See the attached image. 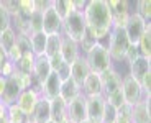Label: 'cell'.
<instances>
[{
    "instance_id": "obj_1",
    "label": "cell",
    "mask_w": 151,
    "mask_h": 123,
    "mask_svg": "<svg viewBox=\"0 0 151 123\" xmlns=\"http://www.w3.org/2000/svg\"><path fill=\"white\" fill-rule=\"evenodd\" d=\"M82 15H84L87 31L97 41L109 36V33L112 31V15H110V8L107 0L87 2Z\"/></svg>"
},
{
    "instance_id": "obj_2",
    "label": "cell",
    "mask_w": 151,
    "mask_h": 123,
    "mask_svg": "<svg viewBox=\"0 0 151 123\" xmlns=\"http://www.w3.org/2000/svg\"><path fill=\"white\" fill-rule=\"evenodd\" d=\"M86 61L89 64V69L91 72L100 76L102 72L112 69V59H110L109 49H107L105 45L102 43H97L91 51L86 54Z\"/></svg>"
},
{
    "instance_id": "obj_3",
    "label": "cell",
    "mask_w": 151,
    "mask_h": 123,
    "mask_svg": "<svg viewBox=\"0 0 151 123\" xmlns=\"http://www.w3.org/2000/svg\"><path fill=\"white\" fill-rule=\"evenodd\" d=\"M63 33H64V38L74 41V43H79L81 38L84 36L87 26L86 22H84V15L82 12H71L64 20H63Z\"/></svg>"
},
{
    "instance_id": "obj_4",
    "label": "cell",
    "mask_w": 151,
    "mask_h": 123,
    "mask_svg": "<svg viewBox=\"0 0 151 123\" xmlns=\"http://www.w3.org/2000/svg\"><path fill=\"white\" fill-rule=\"evenodd\" d=\"M128 48L130 41L123 28H112V31L109 33V46H107L110 59L122 61L125 58V53L128 51Z\"/></svg>"
},
{
    "instance_id": "obj_5",
    "label": "cell",
    "mask_w": 151,
    "mask_h": 123,
    "mask_svg": "<svg viewBox=\"0 0 151 123\" xmlns=\"http://www.w3.org/2000/svg\"><path fill=\"white\" fill-rule=\"evenodd\" d=\"M110 15H112V28H125L130 18V8L127 0H110Z\"/></svg>"
},
{
    "instance_id": "obj_6",
    "label": "cell",
    "mask_w": 151,
    "mask_h": 123,
    "mask_svg": "<svg viewBox=\"0 0 151 123\" xmlns=\"http://www.w3.org/2000/svg\"><path fill=\"white\" fill-rule=\"evenodd\" d=\"M148 23L145 22L143 18H141L138 13H130V18L128 22H127V25H125V33H127V36H128V41L130 45L133 46H138V41H140L141 35L145 33V28H146Z\"/></svg>"
},
{
    "instance_id": "obj_7",
    "label": "cell",
    "mask_w": 151,
    "mask_h": 123,
    "mask_svg": "<svg viewBox=\"0 0 151 123\" xmlns=\"http://www.w3.org/2000/svg\"><path fill=\"white\" fill-rule=\"evenodd\" d=\"M122 94H123L125 104L135 105L136 102L143 100V89H141L140 82H136L130 76L122 79Z\"/></svg>"
},
{
    "instance_id": "obj_8",
    "label": "cell",
    "mask_w": 151,
    "mask_h": 123,
    "mask_svg": "<svg viewBox=\"0 0 151 123\" xmlns=\"http://www.w3.org/2000/svg\"><path fill=\"white\" fill-rule=\"evenodd\" d=\"M22 92H23V87H22V84H20L17 74L13 72V74H12L10 77H7V81H5V89H4L2 97H0V102L5 104L7 107H10V105L17 104V100H18Z\"/></svg>"
},
{
    "instance_id": "obj_9",
    "label": "cell",
    "mask_w": 151,
    "mask_h": 123,
    "mask_svg": "<svg viewBox=\"0 0 151 123\" xmlns=\"http://www.w3.org/2000/svg\"><path fill=\"white\" fill-rule=\"evenodd\" d=\"M99 77H100V84H102V95L105 99L122 89V76L115 69H109V71L102 72Z\"/></svg>"
},
{
    "instance_id": "obj_10",
    "label": "cell",
    "mask_w": 151,
    "mask_h": 123,
    "mask_svg": "<svg viewBox=\"0 0 151 123\" xmlns=\"http://www.w3.org/2000/svg\"><path fill=\"white\" fill-rule=\"evenodd\" d=\"M66 117L71 123H82L87 120V108H86V95L79 94L71 104H68Z\"/></svg>"
},
{
    "instance_id": "obj_11",
    "label": "cell",
    "mask_w": 151,
    "mask_h": 123,
    "mask_svg": "<svg viewBox=\"0 0 151 123\" xmlns=\"http://www.w3.org/2000/svg\"><path fill=\"white\" fill-rule=\"evenodd\" d=\"M87 120L91 123H102L104 108H105V97L104 95H92L86 97Z\"/></svg>"
},
{
    "instance_id": "obj_12",
    "label": "cell",
    "mask_w": 151,
    "mask_h": 123,
    "mask_svg": "<svg viewBox=\"0 0 151 123\" xmlns=\"http://www.w3.org/2000/svg\"><path fill=\"white\" fill-rule=\"evenodd\" d=\"M61 28H63V20L59 18L54 8L51 5H48L45 12H43V33L45 35H56L61 33Z\"/></svg>"
},
{
    "instance_id": "obj_13",
    "label": "cell",
    "mask_w": 151,
    "mask_h": 123,
    "mask_svg": "<svg viewBox=\"0 0 151 123\" xmlns=\"http://www.w3.org/2000/svg\"><path fill=\"white\" fill-rule=\"evenodd\" d=\"M51 122V113H49V100L45 97H40L36 102L33 112L27 117V123H48Z\"/></svg>"
},
{
    "instance_id": "obj_14",
    "label": "cell",
    "mask_w": 151,
    "mask_h": 123,
    "mask_svg": "<svg viewBox=\"0 0 151 123\" xmlns=\"http://www.w3.org/2000/svg\"><path fill=\"white\" fill-rule=\"evenodd\" d=\"M150 95H145L143 100L136 102L132 105V120L133 123H150L151 113H150Z\"/></svg>"
},
{
    "instance_id": "obj_15",
    "label": "cell",
    "mask_w": 151,
    "mask_h": 123,
    "mask_svg": "<svg viewBox=\"0 0 151 123\" xmlns=\"http://www.w3.org/2000/svg\"><path fill=\"white\" fill-rule=\"evenodd\" d=\"M61 79L56 72H51L49 77L45 81V84L41 86V97H45L46 100H54L56 97H59V90H61Z\"/></svg>"
},
{
    "instance_id": "obj_16",
    "label": "cell",
    "mask_w": 151,
    "mask_h": 123,
    "mask_svg": "<svg viewBox=\"0 0 151 123\" xmlns=\"http://www.w3.org/2000/svg\"><path fill=\"white\" fill-rule=\"evenodd\" d=\"M91 74V69H89V64H87L86 58H77L74 63L71 64V79L77 84L79 87H82L84 81L87 79V76Z\"/></svg>"
},
{
    "instance_id": "obj_17",
    "label": "cell",
    "mask_w": 151,
    "mask_h": 123,
    "mask_svg": "<svg viewBox=\"0 0 151 123\" xmlns=\"http://www.w3.org/2000/svg\"><path fill=\"white\" fill-rule=\"evenodd\" d=\"M40 97H41V95L36 94L35 90L27 89V90H23V92L20 94L18 100H17V105H18L20 110L28 117L31 112H33V108H35V105H36V102L40 100Z\"/></svg>"
},
{
    "instance_id": "obj_18",
    "label": "cell",
    "mask_w": 151,
    "mask_h": 123,
    "mask_svg": "<svg viewBox=\"0 0 151 123\" xmlns=\"http://www.w3.org/2000/svg\"><path fill=\"white\" fill-rule=\"evenodd\" d=\"M51 66H49V61L46 56H36L35 58V64H33V77L36 79L40 84H45V81L49 77L51 74Z\"/></svg>"
},
{
    "instance_id": "obj_19",
    "label": "cell",
    "mask_w": 151,
    "mask_h": 123,
    "mask_svg": "<svg viewBox=\"0 0 151 123\" xmlns=\"http://www.w3.org/2000/svg\"><path fill=\"white\" fill-rule=\"evenodd\" d=\"M59 54L63 56L64 63L71 66V64L74 63V61L77 59V58H79V45L63 36V40H61V49H59Z\"/></svg>"
},
{
    "instance_id": "obj_20",
    "label": "cell",
    "mask_w": 151,
    "mask_h": 123,
    "mask_svg": "<svg viewBox=\"0 0 151 123\" xmlns=\"http://www.w3.org/2000/svg\"><path fill=\"white\" fill-rule=\"evenodd\" d=\"M148 72H151V63L146 58L140 56L138 59H135L130 64V77L135 79L136 82H140L143 79V76L148 74Z\"/></svg>"
},
{
    "instance_id": "obj_21",
    "label": "cell",
    "mask_w": 151,
    "mask_h": 123,
    "mask_svg": "<svg viewBox=\"0 0 151 123\" xmlns=\"http://www.w3.org/2000/svg\"><path fill=\"white\" fill-rule=\"evenodd\" d=\"M68 112V104L61 97H56L54 100L49 102V113H51V122L54 123H63L64 120H68L66 117Z\"/></svg>"
},
{
    "instance_id": "obj_22",
    "label": "cell",
    "mask_w": 151,
    "mask_h": 123,
    "mask_svg": "<svg viewBox=\"0 0 151 123\" xmlns=\"http://www.w3.org/2000/svg\"><path fill=\"white\" fill-rule=\"evenodd\" d=\"M79 94H82V90H81V87L76 84L74 81H72L71 77L66 79V81L61 82V90H59V97L63 99V100L66 102V104H71L72 100H74Z\"/></svg>"
},
{
    "instance_id": "obj_23",
    "label": "cell",
    "mask_w": 151,
    "mask_h": 123,
    "mask_svg": "<svg viewBox=\"0 0 151 123\" xmlns=\"http://www.w3.org/2000/svg\"><path fill=\"white\" fill-rule=\"evenodd\" d=\"M81 90H84L86 97H92V95H102V84H100V77L94 72L87 76V79L84 81Z\"/></svg>"
},
{
    "instance_id": "obj_24",
    "label": "cell",
    "mask_w": 151,
    "mask_h": 123,
    "mask_svg": "<svg viewBox=\"0 0 151 123\" xmlns=\"http://www.w3.org/2000/svg\"><path fill=\"white\" fill-rule=\"evenodd\" d=\"M33 64H35V54H28V56H22L18 61L13 63L15 66V72L23 76H33Z\"/></svg>"
},
{
    "instance_id": "obj_25",
    "label": "cell",
    "mask_w": 151,
    "mask_h": 123,
    "mask_svg": "<svg viewBox=\"0 0 151 123\" xmlns=\"http://www.w3.org/2000/svg\"><path fill=\"white\" fill-rule=\"evenodd\" d=\"M17 25V30L20 31V35L23 36H30V20H31V13H27L23 10H18L17 15L13 17Z\"/></svg>"
},
{
    "instance_id": "obj_26",
    "label": "cell",
    "mask_w": 151,
    "mask_h": 123,
    "mask_svg": "<svg viewBox=\"0 0 151 123\" xmlns=\"http://www.w3.org/2000/svg\"><path fill=\"white\" fill-rule=\"evenodd\" d=\"M138 49L140 54L146 59H151V25L148 23L145 28V33L141 35L140 41H138Z\"/></svg>"
},
{
    "instance_id": "obj_27",
    "label": "cell",
    "mask_w": 151,
    "mask_h": 123,
    "mask_svg": "<svg viewBox=\"0 0 151 123\" xmlns=\"http://www.w3.org/2000/svg\"><path fill=\"white\" fill-rule=\"evenodd\" d=\"M61 40H63V35L56 33V35H49L48 40H46V48H45V56L48 58H53L56 54H59V49H61Z\"/></svg>"
},
{
    "instance_id": "obj_28",
    "label": "cell",
    "mask_w": 151,
    "mask_h": 123,
    "mask_svg": "<svg viewBox=\"0 0 151 123\" xmlns=\"http://www.w3.org/2000/svg\"><path fill=\"white\" fill-rule=\"evenodd\" d=\"M46 40H48V35L41 33H35L30 36L31 41V51H33L35 58L36 56H45V48H46Z\"/></svg>"
},
{
    "instance_id": "obj_29",
    "label": "cell",
    "mask_w": 151,
    "mask_h": 123,
    "mask_svg": "<svg viewBox=\"0 0 151 123\" xmlns=\"http://www.w3.org/2000/svg\"><path fill=\"white\" fill-rule=\"evenodd\" d=\"M15 45H17V35H15V31H13V28L10 26V28H7L5 31L0 33V48L4 49L8 56V53L12 51V48Z\"/></svg>"
},
{
    "instance_id": "obj_30",
    "label": "cell",
    "mask_w": 151,
    "mask_h": 123,
    "mask_svg": "<svg viewBox=\"0 0 151 123\" xmlns=\"http://www.w3.org/2000/svg\"><path fill=\"white\" fill-rule=\"evenodd\" d=\"M49 5L54 8V12L59 15L61 20H64L71 12H74L72 0H69V2H68V0H56V2H49Z\"/></svg>"
},
{
    "instance_id": "obj_31",
    "label": "cell",
    "mask_w": 151,
    "mask_h": 123,
    "mask_svg": "<svg viewBox=\"0 0 151 123\" xmlns=\"http://www.w3.org/2000/svg\"><path fill=\"white\" fill-rule=\"evenodd\" d=\"M7 118L8 123H27V115L18 108V105L13 104L7 108Z\"/></svg>"
},
{
    "instance_id": "obj_32",
    "label": "cell",
    "mask_w": 151,
    "mask_h": 123,
    "mask_svg": "<svg viewBox=\"0 0 151 123\" xmlns=\"http://www.w3.org/2000/svg\"><path fill=\"white\" fill-rule=\"evenodd\" d=\"M115 123H133L132 120V105L123 104L120 108H117V118Z\"/></svg>"
},
{
    "instance_id": "obj_33",
    "label": "cell",
    "mask_w": 151,
    "mask_h": 123,
    "mask_svg": "<svg viewBox=\"0 0 151 123\" xmlns=\"http://www.w3.org/2000/svg\"><path fill=\"white\" fill-rule=\"evenodd\" d=\"M43 31V13L41 12H33L30 20V36L35 33H41Z\"/></svg>"
},
{
    "instance_id": "obj_34",
    "label": "cell",
    "mask_w": 151,
    "mask_h": 123,
    "mask_svg": "<svg viewBox=\"0 0 151 123\" xmlns=\"http://www.w3.org/2000/svg\"><path fill=\"white\" fill-rule=\"evenodd\" d=\"M17 48L20 49V54H22V56L33 54V51H31V41H30V36L17 35Z\"/></svg>"
},
{
    "instance_id": "obj_35",
    "label": "cell",
    "mask_w": 151,
    "mask_h": 123,
    "mask_svg": "<svg viewBox=\"0 0 151 123\" xmlns=\"http://www.w3.org/2000/svg\"><path fill=\"white\" fill-rule=\"evenodd\" d=\"M97 43H99V41L95 40V38H94V36H92L91 33H89V31L86 30V33H84V36L81 38V41H79V43H77V45H79L81 48H82V51H84V53H86V54H87V53L91 51V49L94 48L95 45H97Z\"/></svg>"
},
{
    "instance_id": "obj_36",
    "label": "cell",
    "mask_w": 151,
    "mask_h": 123,
    "mask_svg": "<svg viewBox=\"0 0 151 123\" xmlns=\"http://www.w3.org/2000/svg\"><path fill=\"white\" fill-rule=\"evenodd\" d=\"M136 7H138V12H136V13H138L145 22H148L150 17H151V2L150 0H140V2L136 4Z\"/></svg>"
},
{
    "instance_id": "obj_37",
    "label": "cell",
    "mask_w": 151,
    "mask_h": 123,
    "mask_svg": "<svg viewBox=\"0 0 151 123\" xmlns=\"http://www.w3.org/2000/svg\"><path fill=\"white\" fill-rule=\"evenodd\" d=\"M115 118H117V108L112 107L110 104H107V100H105V108H104L102 123H115Z\"/></svg>"
},
{
    "instance_id": "obj_38",
    "label": "cell",
    "mask_w": 151,
    "mask_h": 123,
    "mask_svg": "<svg viewBox=\"0 0 151 123\" xmlns=\"http://www.w3.org/2000/svg\"><path fill=\"white\" fill-rule=\"evenodd\" d=\"M105 100H107V104H110L112 107H115V108H120L122 105L125 104V99H123V94H122V89L118 90V92L112 94L110 97H107Z\"/></svg>"
},
{
    "instance_id": "obj_39",
    "label": "cell",
    "mask_w": 151,
    "mask_h": 123,
    "mask_svg": "<svg viewBox=\"0 0 151 123\" xmlns=\"http://www.w3.org/2000/svg\"><path fill=\"white\" fill-rule=\"evenodd\" d=\"M0 4H2V8H4L10 17L17 15V12H18V2H13V0H4V2H0Z\"/></svg>"
},
{
    "instance_id": "obj_40",
    "label": "cell",
    "mask_w": 151,
    "mask_h": 123,
    "mask_svg": "<svg viewBox=\"0 0 151 123\" xmlns=\"http://www.w3.org/2000/svg\"><path fill=\"white\" fill-rule=\"evenodd\" d=\"M141 54H140V49H138V46H133V45H130V48H128V51L125 53V58L123 59L127 61L128 64H132L135 59H138Z\"/></svg>"
},
{
    "instance_id": "obj_41",
    "label": "cell",
    "mask_w": 151,
    "mask_h": 123,
    "mask_svg": "<svg viewBox=\"0 0 151 123\" xmlns=\"http://www.w3.org/2000/svg\"><path fill=\"white\" fill-rule=\"evenodd\" d=\"M48 61H49V66H51V71H53V72H59V69L66 64L61 54H56V56L49 58Z\"/></svg>"
},
{
    "instance_id": "obj_42",
    "label": "cell",
    "mask_w": 151,
    "mask_h": 123,
    "mask_svg": "<svg viewBox=\"0 0 151 123\" xmlns=\"http://www.w3.org/2000/svg\"><path fill=\"white\" fill-rule=\"evenodd\" d=\"M10 20H12V17L0 7V33L5 31L7 28H10Z\"/></svg>"
},
{
    "instance_id": "obj_43",
    "label": "cell",
    "mask_w": 151,
    "mask_h": 123,
    "mask_svg": "<svg viewBox=\"0 0 151 123\" xmlns=\"http://www.w3.org/2000/svg\"><path fill=\"white\" fill-rule=\"evenodd\" d=\"M56 74L59 76L61 81H66V79H69V77H71V66H69V64H64V66L59 69V72H56Z\"/></svg>"
},
{
    "instance_id": "obj_44",
    "label": "cell",
    "mask_w": 151,
    "mask_h": 123,
    "mask_svg": "<svg viewBox=\"0 0 151 123\" xmlns=\"http://www.w3.org/2000/svg\"><path fill=\"white\" fill-rule=\"evenodd\" d=\"M49 2H43V0H33V12H45L48 8Z\"/></svg>"
},
{
    "instance_id": "obj_45",
    "label": "cell",
    "mask_w": 151,
    "mask_h": 123,
    "mask_svg": "<svg viewBox=\"0 0 151 123\" xmlns=\"http://www.w3.org/2000/svg\"><path fill=\"white\" fill-rule=\"evenodd\" d=\"M72 7H74V12H84L86 2L84 0H72Z\"/></svg>"
},
{
    "instance_id": "obj_46",
    "label": "cell",
    "mask_w": 151,
    "mask_h": 123,
    "mask_svg": "<svg viewBox=\"0 0 151 123\" xmlns=\"http://www.w3.org/2000/svg\"><path fill=\"white\" fill-rule=\"evenodd\" d=\"M8 61V56H7V53L4 51V49L0 48V69H2V66H4L5 63Z\"/></svg>"
},
{
    "instance_id": "obj_47",
    "label": "cell",
    "mask_w": 151,
    "mask_h": 123,
    "mask_svg": "<svg viewBox=\"0 0 151 123\" xmlns=\"http://www.w3.org/2000/svg\"><path fill=\"white\" fill-rule=\"evenodd\" d=\"M5 81L7 79L4 76H0V97H2V94H4V89H5Z\"/></svg>"
},
{
    "instance_id": "obj_48",
    "label": "cell",
    "mask_w": 151,
    "mask_h": 123,
    "mask_svg": "<svg viewBox=\"0 0 151 123\" xmlns=\"http://www.w3.org/2000/svg\"><path fill=\"white\" fill-rule=\"evenodd\" d=\"M63 123H71V122H69V120H64V122H63Z\"/></svg>"
},
{
    "instance_id": "obj_49",
    "label": "cell",
    "mask_w": 151,
    "mask_h": 123,
    "mask_svg": "<svg viewBox=\"0 0 151 123\" xmlns=\"http://www.w3.org/2000/svg\"><path fill=\"white\" fill-rule=\"evenodd\" d=\"M82 123H91V122H89V120H86V122H82Z\"/></svg>"
},
{
    "instance_id": "obj_50",
    "label": "cell",
    "mask_w": 151,
    "mask_h": 123,
    "mask_svg": "<svg viewBox=\"0 0 151 123\" xmlns=\"http://www.w3.org/2000/svg\"><path fill=\"white\" fill-rule=\"evenodd\" d=\"M48 123H54V122H48Z\"/></svg>"
},
{
    "instance_id": "obj_51",
    "label": "cell",
    "mask_w": 151,
    "mask_h": 123,
    "mask_svg": "<svg viewBox=\"0 0 151 123\" xmlns=\"http://www.w3.org/2000/svg\"><path fill=\"white\" fill-rule=\"evenodd\" d=\"M0 7H2V4H0Z\"/></svg>"
}]
</instances>
